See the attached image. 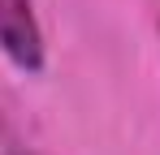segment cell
Masks as SVG:
<instances>
[{
	"label": "cell",
	"mask_w": 160,
	"mask_h": 155,
	"mask_svg": "<svg viewBox=\"0 0 160 155\" xmlns=\"http://www.w3.org/2000/svg\"><path fill=\"white\" fill-rule=\"evenodd\" d=\"M0 52L18 73H43V26L35 17V0H0Z\"/></svg>",
	"instance_id": "obj_1"
}]
</instances>
